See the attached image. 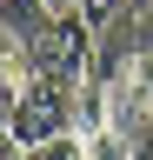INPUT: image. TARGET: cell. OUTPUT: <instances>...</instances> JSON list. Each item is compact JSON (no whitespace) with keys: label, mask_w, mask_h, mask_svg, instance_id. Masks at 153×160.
Here are the masks:
<instances>
[{"label":"cell","mask_w":153,"mask_h":160,"mask_svg":"<svg viewBox=\"0 0 153 160\" xmlns=\"http://www.w3.org/2000/svg\"><path fill=\"white\" fill-rule=\"evenodd\" d=\"M73 93H80V87H67V80L20 73V100H13V140H20V147H40V140L73 133Z\"/></svg>","instance_id":"3957f363"},{"label":"cell","mask_w":153,"mask_h":160,"mask_svg":"<svg viewBox=\"0 0 153 160\" xmlns=\"http://www.w3.org/2000/svg\"><path fill=\"white\" fill-rule=\"evenodd\" d=\"M93 73L107 80V133L140 147L153 127V47L140 53H93Z\"/></svg>","instance_id":"6da1fadb"},{"label":"cell","mask_w":153,"mask_h":160,"mask_svg":"<svg viewBox=\"0 0 153 160\" xmlns=\"http://www.w3.org/2000/svg\"><path fill=\"white\" fill-rule=\"evenodd\" d=\"M0 160H27V147L20 140H0Z\"/></svg>","instance_id":"ba28073f"},{"label":"cell","mask_w":153,"mask_h":160,"mask_svg":"<svg viewBox=\"0 0 153 160\" xmlns=\"http://www.w3.org/2000/svg\"><path fill=\"white\" fill-rule=\"evenodd\" d=\"M93 53H100V33H93L80 13H53L47 33L33 40V53H27V73H47V80L80 87V80H93Z\"/></svg>","instance_id":"7a4b0ae2"},{"label":"cell","mask_w":153,"mask_h":160,"mask_svg":"<svg viewBox=\"0 0 153 160\" xmlns=\"http://www.w3.org/2000/svg\"><path fill=\"white\" fill-rule=\"evenodd\" d=\"M47 0H0V27H7L13 40H20V53H33V40L47 33Z\"/></svg>","instance_id":"277c9868"},{"label":"cell","mask_w":153,"mask_h":160,"mask_svg":"<svg viewBox=\"0 0 153 160\" xmlns=\"http://www.w3.org/2000/svg\"><path fill=\"white\" fill-rule=\"evenodd\" d=\"M73 13H80V20H87V27H93V33H107V27H113V20H120V13H127V0H73Z\"/></svg>","instance_id":"5b68a950"},{"label":"cell","mask_w":153,"mask_h":160,"mask_svg":"<svg viewBox=\"0 0 153 160\" xmlns=\"http://www.w3.org/2000/svg\"><path fill=\"white\" fill-rule=\"evenodd\" d=\"M20 73H27V53H20V40L0 27V80H20Z\"/></svg>","instance_id":"52a82bcc"},{"label":"cell","mask_w":153,"mask_h":160,"mask_svg":"<svg viewBox=\"0 0 153 160\" xmlns=\"http://www.w3.org/2000/svg\"><path fill=\"white\" fill-rule=\"evenodd\" d=\"M47 13H73V0H47Z\"/></svg>","instance_id":"9c48e42d"},{"label":"cell","mask_w":153,"mask_h":160,"mask_svg":"<svg viewBox=\"0 0 153 160\" xmlns=\"http://www.w3.org/2000/svg\"><path fill=\"white\" fill-rule=\"evenodd\" d=\"M127 7H153V0H127Z\"/></svg>","instance_id":"30bf717a"},{"label":"cell","mask_w":153,"mask_h":160,"mask_svg":"<svg viewBox=\"0 0 153 160\" xmlns=\"http://www.w3.org/2000/svg\"><path fill=\"white\" fill-rule=\"evenodd\" d=\"M27 160H87V147H80V133H60V140L27 147Z\"/></svg>","instance_id":"8992f818"}]
</instances>
